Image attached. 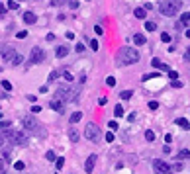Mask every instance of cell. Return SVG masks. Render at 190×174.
<instances>
[{"label": "cell", "mask_w": 190, "mask_h": 174, "mask_svg": "<svg viewBox=\"0 0 190 174\" xmlns=\"http://www.w3.org/2000/svg\"><path fill=\"white\" fill-rule=\"evenodd\" d=\"M137 61H139V53H137L133 47H122L118 51V63L120 65H133Z\"/></svg>", "instance_id": "cell-1"}, {"label": "cell", "mask_w": 190, "mask_h": 174, "mask_svg": "<svg viewBox=\"0 0 190 174\" xmlns=\"http://www.w3.org/2000/svg\"><path fill=\"white\" fill-rule=\"evenodd\" d=\"M178 10H180V0H163V2L159 4V12L163 16H167V18L176 16Z\"/></svg>", "instance_id": "cell-2"}, {"label": "cell", "mask_w": 190, "mask_h": 174, "mask_svg": "<svg viewBox=\"0 0 190 174\" xmlns=\"http://www.w3.org/2000/svg\"><path fill=\"white\" fill-rule=\"evenodd\" d=\"M100 127L96 123H86V127H84V137H86L88 141H94V143H96V141L100 139Z\"/></svg>", "instance_id": "cell-3"}, {"label": "cell", "mask_w": 190, "mask_h": 174, "mask_svg": "<svg viewBox=\"0 0 190 174\" xmlns=\"http://www.w3.org/2000/svg\"><path fill=\"white\" fill-rule=\"evenodd\" d=\"M22 123H24V127L28 129V131H38V135H39V137H43V135H45L43 127H39V125H38V121H35L34 118H30V115L22 119Z\"/></svg>", "instance_id": "cell-4"}, {"label": "cell", "mask_w": 190, "mask_h": 174, "mask_svg": "<svg viewBox=\"0 0 190 174\" xmlns=\"http://www.w3.org/2000/svg\"><path fill=\"white\" fill-rule=\"evenodd\" d=\"M153 170H155L157 174H172V166L168 164V162H165V160L157 159V160H153Z\"/></svg>", "instance_id": "cell-5"}, {"label": "cell", "mask_w": 190, "mask_h": 174, "mask_svg": "<svg viewBox=\"0 0 190 174\" xmlns=\"http://www.w3.org/2000/svg\"><path fill=\"white\" fill-rule=\"evenodd\" d=\"M0 55H2V59L6 61V63H12L16 57H18V53H16V49H12V47H8V45H4L2 49H0Z\"/></svg>", "instance_id": "cell-6"}, {"label": "cell", "mask_w": 190, "mask_h": 174, "mask_svg": "<svg viewBox=\"0 0 190 174\" xmlns=\"http://www.w3.org/2000/svg\"><path fill=\"white\" fill-rule=\"evenodd\" d=\"M12 141L14 145H20V147H24V145H28V135L24 133V131H14L12 133Z\"/></svg>", "instance_id": "cell-7"}, {"label": "cell", "mask_w": 190, "mask_h": 174, "mask_svg": "<svg viewBox=\"0 0 190 174\" xmlns=\"http://www.w3.org/2000/svg\"><path fill=\"white\" fill-rule=\"evenodd\" d=\"M45 59V53L41 47H31V55H30V63H41Z\"/></svg>", "instance_id": "cell-8"}, {"label": "cell", "mask_w": 190, "mask_h": 174, "mask_svg": "<svg viewBox=\"0 0 190 174\" xmlns=\"http://www.w3.org/2000/svg\"><path fill=\"white\" fill-rule=\"evenodd\" d=\"M49 106L53 108L57 114H63V112H65V104H63L61 100H57V98H53V100H51V102H49Z\"/></svg>", "instance_id": "cell-9"}, {"label": "cell", "mask_w": 190, "mask_h": 174, "mask_svg": "<svg viewBox=\"0 0 190 174\" xmlns=\"http://www.w3.org/2000/svg\"><path fill=\"white\" fill-rule=\"evenodd\" d=\"M94 162H96V157L90 155V157L86 159V162H84V172H86V174H90V172L94 170Z\"/></svg>", "instance_id": "cell-10"}, {"label": "cell", "mask_w": 190, "mask_h": 174, "mask_svg": "<svg viewBox=\"0 0 190 174\" xmlns=\"http://www.w3.org/2000/svg\"><path fill=\"white\" fill-rule=\"evenodd\" d=\"M151 65L155 67V68H161V71H165V72H168V71H171V67H168V65H165V63H161L159 59H153V61H151Z\"/></svg>", "instance_id": "cell-11"}, {"label": "cell", "mask_w": 190, "mask_h": 174, "mask_svg": "<svg viewBox=\"0 0 190 174\" xmlns=\"http://www.w3.org/2000/svg\"><path fill=\"white\" fill-rule=\"evenodd\" d=\"M35 20H38V16H35L34 12H26V14H24V22L28 24V25H31V24H35Z\"/></svg>", "instance_id": "cell-12"}, {"label": "cell", "mask_w": 190, "mask_h": 174, "mask_svg": "<svg viewBox=\"0 0 190 174\" xmlns=\"http://www.w3.org/2000/svg\"><path fill=\"white\" fill-rule=\"evenodd\" d=\"M55 55L59 57V59L67 57V55H69V47H67V45H59V47H57V51H55Z\"/></svg>", "instance_id": "cell-13"}, {"label": "cell", "mask_w": 190, "mask_h": 174, "mask_svg": "<svg viewBox=\"0 0 190 174\" xmlns=\"http://www.w3.org/2000/svg\"><path fill=\"white\" fill-rule=\"evenodd\" d=\"M133 43L135 45H145L147 43V37H145V35H141V33H135L133 35Z\"/></svg>", "instance_id": "cell-14"}, {"label": "cell", "mask_w": 190, "mask_h": 174, "mask_svg": "<svg viewBox=\"0 0 190 174\" xmlns=\"http://www.w3.org/2000/svg\"><path fill=\"white\" fill-rule=\"evenodd\" d=\"M176 121V125H178V127H182V129H190V121L188 119H184V118H178V119H175Z\"/></svg>", "instance_id": "cell-15"}, {"label": "cell", "mask_w": 190, "mask_h": 174, "mask_svg": "<svg viewBox=\"0 0 190 174\" xmlns=\"http://www.w3.org/2000/svg\"><path fill=\"white\" fill-rule=\"evenodd\" d=\"M78 137H81V135H78V131H77V129H69V139H71L73 143H77Z\"/></svg>", "instance_id": "cell-16"}, {"label": "cell", "mask_w": 190, "mask_h": 174, "mask_svg": "<svg viewBox=\"0 0 190 174\" xmlns=\"http://www.w3.org/2000/svg\"><path fill=\"white\" fill-rule=\"evenodd\" d=\"M133 14H135V18L143 20V18H145V14H147V10H145V8H135V10H133Z\"/></svg>", "instance_id": "cell-17"}, {"label": "cell", "mask_w": 190, "mask_h": 174, "mask_svg": "<svg viewBox=\"0 0 190 174\" xmlns=\"http://www.w3.org/2000/svg\"><path fill=\"white\" fill-rule=\"evenodd\" d=\"M81 119H82V114L81 112H75V114L71 115V119H69V121H71V123H77V121H81Z\"/></svg>", "instance_id": "cell-18"}, {"label": "cell", "mask_w": 190, "mask_h": 174, "mask_svg": "<svg viewBox=\"0 0 190 174\" xmlns=\"http://www.w3.org/2000/svg\"><path fill=\"white\" fill-rule=\"evenodd\" d=\"M184 24H190V12H184L180 16V25H184Z\"/></svg>", "instance_id": "cell-19"}, {"label": "cell", "mask_w": 190, "mask_h": 174, "mask_svg": "<svg viewBox=\"0 0 190 174\" xmlns=\"http://www.w3.org/2000/svg\"><path fill=\"white\" fill-rule=\"evenodd\" d=\"M4 129H12V121H0V131Z\"/></svg>", "instance_id": "cell-20"}, {"label": "cell", "mask_w": 190, "mask_h": 174, "mask_svg": "<svg viewBox=\"0 0 190 174\" xmlns=\"http://www.w3.org/2000/svg\"><path fill=\"white\" fill-rule=\"evenodd\" d=\"M131 94H133L131 90H124V92H120V98H122V100H129Z\"/></svg>", "instance_id": "cell-21"}, {"label": "cell", "mask_w": 190, "mask_h": 174, "mask_svg": "<svg viewBox=\"0 0 190 174\" xmlns=\"http://www.w3.org/2000/svg\"><path fill=\"white\" fill-rule=\"evenodd\" d=\"M8 10H20L18 2H16V0H8Z\"/></svg>", "instance_id": "cell-22"}, {"label": "cell", "mask_w": 190, "mask_h": 174, "mask_svg": "<svg viewBox=\"0 0 190 174\" xmlns=\"http://www.w3.org/2000/svg\"><path fill=\"white\" fill-rule=\"evenodd\" d=\"M114 115H116V118H122V115H124V108H122V106H116Z\"/></svg>", "instance_id": "cell-23"}, {"label": "cell", "mask_w": 190, "mask_h": 174, "mask_svg": "<svg viewBox=\"0 0 190 174\" xmlns=\"http://www.w3.org/2000/svg\"><path fill=\"white\" fill-rule=\"evenodd\" d=\"M145 139H147V141H155V133H153L151 129H147V131H145Z\"/></svg>", "instance_id": "cell-24"}, {"label": "cell", "mask_w": 190, "mask_h": 174, "mask_svg": "<svg viewBox=\"0 0 190 174\" xmlns=\"http://www.w3.org/2000/svg\"><path fill=\"white\" fill-rule=\"evenodd\" d=\"M45 159H47V160H57V157H55L53 151H47V153H45Z\"/></svg>", "instance_id": "cell-25"}, {"label": "cell", "mask_w": 190, "mask_h": 174, "mask_svg": "<svg viewBox=\"0 0 190 174\" xmlns=\"http://www.w3.org/2000/svg\"><path fill=\"white\" fill-rule=\"evenodd\" d=\"M55 166H57V168H63V166H65V159H63V157H59V159L55 160Z\"/></svg>", "instance_id": "cell-26"}, {"label": "cell", "mask_w": 190, "mask_h": 174, "mask_svg": "<svg viewBox=\"0 0 190 174\" xmlns=\"http://www.w3.org/2000/svg\"><path fill=\"white\" fill-rule=\"evenodd\" d=\"M145 29H147V31H155V29H157V25L153 24V22H147V24H145Z\"/></svg>", "instance_id": "cell-27"}, {"label": "cell", "mask_w": 190, "mask_h": 174, "mask_svg": "<svg viewBox=\"0 0 190 174\" xmlns=\"http://www.w3.org/2000/svg\"><path fill=\"white\" fill-rule=\"evenodd\" d=\"M178 159H190V151H180L178 153Z\"/></svg>", "instance_id": "cell-28"}, {"label": "cell", "mask_w": 190, "mask_h": 174, "mask_svg": "<svg viewBox=\"0 0 190 174\" xmlns=\"http://www.w3.org/2000/svg\"><path fill=\"white\" fill-rule=\"evenodd\" d=\"M14 168H16V170H24V168H26V164H24L22 160H16V164H14Z\"/></svg>", "instance_id": "cell-29"}, {"label": "cell", "mask_w": 190, "mask_h": 174, "mask_svg": "<svg viewBox=\"0 0 190 174\" xmlns=\"http://www.w3.org/2000/svg\"><path fill=\"white\" fill-rule=\"evenodd\" d=\"M16 35H18V39H26V37H28V31H26V29H22V31H18Z\"/></svg>", "instance_id": "cell-30"}, {"label": "cell", "mask_w": 190, "mask_h": 174, "mask_svg": "<svg viewBox=\"0 0 190 174\" xmlns=\"http://www.w3.org/2000/svg\"><path fill=\"white\" fill-rule=\"evenodd\" d=\"M2 88H4V90H8V92H10V90H12V84H10L8 80H2Z\"/></svg>", "instance_id": "cell-31"}, {"label": "cell", "mask_w": 190, "mask_h": 174, "mask_svg": "<svg viewBox=\"0 0 190 174\" xmlns=\"http://www.w3.org/2000/svg\"><path fill=\"white\" fill-rule=\"evenodd\" d=\"M168 76H171V80H176V78H178V72L171 68V71H168Z\"/></svg>", "instance_id": "cell-32"}, {"label": "cell", "mask_w": 190, "mask_h": 174, "mask_svg": "<svg viewBox=\"0 0 190 174\" xmlns=\"http://www.w3.org/2000/svg\"><path fill=\"white\" fill-rule=\"evenodd\" d=\"M106 84H108V86H116V78L114 76H108L106 78Z\"/></svg>", "instance_id": "cell-33"}, {"label": "cell", "mask_w": 190, "mask_h": 174, "mask_svg": "<svg viewBox=\"0 0 190 174\" xmlns=\"http://www.w3.org/2000/svg\"><path fill=\"white\" fill-rule=\"evenodd\" d=\"M59 75H61V71H53V72H51V76H49V80H55V78H59Z\"/></svg>", "instance_id": "cell-34"}, {"label": "cell", "mask_w": 190, "mask_h": 174, "mask_svg": "<svg viewBox=\"0 0 190 174\" xmlns=\"http://www.w3.org/2000/svg\"><path fill=\"white\" fill-rule=\"evenodd\" d=\"M155 76H159V72H149V75L143 76V80H149V78H155Z\"/></svg>", "instance_id": "cell-35"}, {"label": "cell", "mask_w": 190, "mask_h": 174, "mask_svg": "<svg viewBox=\"0 0 190 174\" xmlns=\"http://www.w3.org/2000/svg\"><path fill=\"white\" fill-rule=\"evenodd\" d=\"M63 76H65V78H67L69 82H73V75H71V72H69V71H63Z\"/></svg>", "instance_id": "cell-36"}, {"label": "cell", "mask_w": 190, "mask_h": 174, "mask_svg": "<svg viewBox=\"0 0 190 174\" xmlns=\"http://www.w3.org/2000/svg\"><path fill=\"white\" fill-rule=\"evenodd\" d=\"M161 41H165V43H168V41H171V35H168V33H161Z\"/></svg>", "instance_id": "cell-37"}, {"label": "cell", "mask_w": 190, "mask_h": 174, "mask_svg": "<svg viewBox=\"0 0 190 174\" xmlns=\"http://www.w3.org/2000/svg\"><path fill=\"white\" fill-rule=\"evenodd\" d=\"M90 49H92V51H98V41H96V39L90 41Z\"/></svg>", "instance_id": "cell-38"}, {"label": "cell", "mask_w": 190, "mask_h": 174, "mask_svg": "<svg viewBox=\"0 0 190 174\" xmlns=\"http://www.w3.org/2000/svg\"><path fill=\"white\" fill-rule=\"evenodd\" d=\"M106 141H108V143H112V141H114V133H112V131H108V135H106Z\"/></svg>", "instance_id": "cell-39"}, {"label": "cell", "mask_w": 190, "mask_h": 174, "mask_svg": "<svg viewBox=\"0 0 190 174\" xmlns=\"http://www.w3.org/2000/svg\"><path fill=\"white\" fill-rule=\"evenodd\" d=\"M20 63H22V55H18V57H16V59L12 61V65H20Z\"/></svg>", "instance_id": "cell-40"}, {"label": "cell", "mask_w": 190, "mask_h": 174, "mask_svg": "<svg viewBox=\"0 0 190 174\" xmlns=\"http://www.w3.org/2000/svg\"><path fill=\"white\" fill-rule=\"evenodd\" d=\"M94 31H96V33H98V35H102V33H104V29H102V28H100V25H94Z\"/></svg>", "instance_id": "cell-41"}, {"label": "cell", "mask_w": 190, "mask_h": 174, "mask_svg": "<svg viewBox=\"0 0 190 174\" xmlns=\"http://www.w3.org/2000/svg\"><path fill=\"white\" fill-rule=\"evenodd\" d=\"M149 108H151V110H157V108H159V104L153 100V102H149Z\"/></svg>", "instance_id": "cell-42"}, {"label": "cell", "mask_w": 190, "mask_h": 174, "mask_svg": "<svg viewBox=\"0 0 190 174\" xmlns=\"http://www.w3.org/2000/svg\"><path fill=\"white\" fill-rule=\"evenodd\" d=\"M182 168H184V166L180 164V162H176V164H175V168H172V170H176V172H180V170H182Z\"/></svg>", "instance_id": "cell-43"}, {"label": "cell", "mask_w": 190, "mask_h": 174, "mask_svg": "<svg viewBox=\"0 0 190 174\" xmlns=\"http://www.w3.org/2000/svg\"><path fill=\"white\" fill-rule=\"evenodd\" d=\"M172 88H182V82L180 80H175V82H172Z\"/></svg>", "instance_id": "cell-44"}, {"label": "cell", "mask_w": 190, "mask_h": 174, "mask_svg": "<svg viewBox=\"0 0 190 174\" xmlns=\"http://www.w3.org/2000/svg\"><path fill=\"white\" fill-rule=\"evenodd\" d=\"M171 141H172V135H171V133H167V135H165V143L168 145V143H171Z\"/></svg>", "instance_id": "cell-45"}, {"label": "cell", "mask_w": 190, "mask_h": 174, "mask_svg": "<svg viewBox=\"0 0 190 174\" xmlns=\"http://www.w3.org/2000/svg\"><path fill=\"white\" fill-rule=\"evenodd\" d=\"M184 61L190 63V49H186V53H184Z\"/></svg>", "instance_id": "cell-46"}, {"label": "cell", "mask_w": 190, "mask_h": 174, "mask_svg": "<svg viewBox=\"0 0 190 174\" xmlns=\"http://www.w3.org/2000/svg\"><path fill=\"white\" fill-rule=\"evenodd\" d=\"M82 51H84V45L78 43V45H77V53H82Z\"/></svg>", "instance_id": "cell-47"}, {"label": "cell", "mask_w": 190, "mask_h": 174, "mask_svg": "<svg viewBox=\"0 0 190 174\" xmlns=\"http://www.w3.org/2000/svg\"><path fill=\"white\" fill-rule=\"evenodd\" d=\"M110 129H112V131L118 129V123H116V121H110Z\"/></svg>", "instance_id": "cell-48"}, {"label": "cell", "mask_w": 190, "mask_h": 174, "mask_svg": "<svg viewBox=\"0 0 190 174\" xmlns=\"http://www.w3.org/2000/svg\"><path fill=\"white\" fill-rule=\"evenodd\" d=\"M31 112H34V114H39L41 108H39V106H34V108H31Z\"/></svg>", "instance_id": "cell-49"}, {"label": "cell", "mask_w": 190, "mask_h": 174, "mask_svg": "<svg viewBox=\"0 0 190 174\" xmlns=\"http://www.w3.org/2000/svg\"><path fill=\"white\" fill-rule=\"evenodd\" d=\"M4 141H6V137H4V135H2V131H0V147L4 145Z\"/></svg>", "instance_id": "cell-50"}, {"label": "cell", "mask_w": 190, "mask_h": 174, "mask_svg": "<svg viewBox=\"0 0 190 174\" xmlns=\"http://www.w3.org/2000/svg\"><path fill=\"white\" fill-rule=\"evenodd\" d=\"M128 121H135V114H133V112L128 115Z\"/></svg>", "instance_id": "cell-51"}, {"label": "cell", "mask_w": 190, "mask_h": 174, "mask_svg": "<svg viewBox=\"0 0 190 174\" xmlns=\"http://www.w3.org/2000/svg\"><path fill=\"white\" fill-rule=\"evenodd\" d=\"M67 39H75V33H73V31H67Z\"/></svg>", "instance_id": "cell-52"}, {"label": "cell", "mask_w": 190, "mask_h": 174, "mask_svg": "<svg viewBox=\"0 0 190 174\" xmlns=\"http://www.w3.org/2000/svg\"><path fill=\"white\" fill-rule=\"evenodd\" d=\"M71 8H78V2H77V0H71Z\"/></svg>", "instance_id": "cell-53"}, {"label": "cell", "mask_w": 190, "mask_h": 174, "mask_svg": "<svg viewBox=\"0 0 190 174\" xmlns=\"http://www.w3.org/2000/svg\"><path fill=\"white\" fill-rule=\"evenodd\" d=\"M163 153H167V155H168V153H172V151H171V147H168V145H165V149H163Z\"/></svg>", "instance_id": "cell-54"}, {"label": "cell", "mask_w": 190, "mask_h": 174, "mask_svg": "<svg viewBox=\"0 0 190 174\" xmlns=\"http://www.w3.org/2000/svg\"><path fill=\"white\" fill-rule=\"evenodd\" d=\"M2 14H6V6H2V4H0V16Z\"/></svg>", "instance_id": "cell-55"}, {"label": "cell", "mask_w": 190, "mask_h": 174, "mask_svg": "<svg viewBox=\"0 0 190 174\" xmlns=\"http://www.w3.org/2000/svg\"><path fill=\"white\" fill-rule=\"evenodd\" d=\"M0 170H4V160H0Z\"/></svg>", "instance_id": "cell-56"}, {"label": "cell", "mask_w": 190, "mask_h": 174, "mask_svg": "<svg viewBox=\"0 0 190 174\" xmlns=\"http://www.w3.org/2000/svg\"><path fill=\"white\" fill-rule=\"evenodd\" d=\"M59 2H63V0H53V6H55V4H59Z\"/></svg>", "instance_id": "cell-57"}, {"label": "cell", "mask_w": 190, "mask_h": 174, "mask_svg": "<svg viewBox=\"0 0 190 174\" xmlns=\"http://www.w3.org/2000/svg\"><path fill=\"white\" fill-rule=\"evenodd\" d=\"M186 37H190V29H186Z\"/></svg>", "instance_id": "cell-58"}, {"label": "cell", "mask_w": 190, "mask_h": 174, "mask_svg": "<svg viewBox=\"0 0 190 174\" xmlns=\"http://www.w3.org/2000/svg\"><path fill=\"white\" fill-rule=\"evenodd\" d=\"M0 118H2V110H0Z\"/></svg>", "instance_id": "cell-59"}]
</instances>
